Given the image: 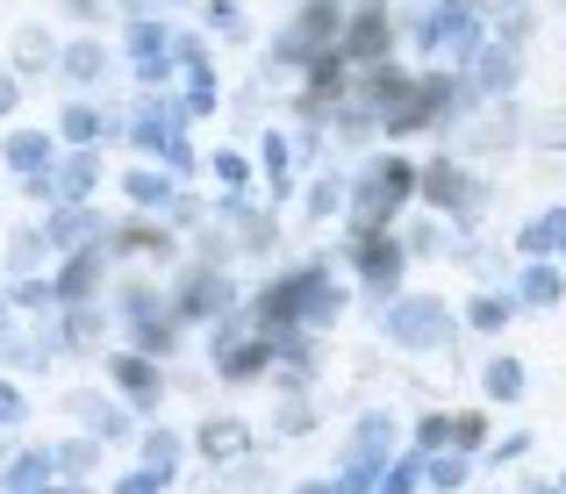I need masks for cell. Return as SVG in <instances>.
Instances as JSON below:
<instances>
[{"mask_svg": "<svg viewBox=\"0 0 566 494\" xmlns=\"http://www.w3.org/2000/svg\"><path fill=\"white\" fill-rule=\"evenodd\" d=\"M416 179H423V165H409V158H374L366 172H352V237H366V230H395V216L416 201Z\"/></svg>", "mask_w": 566, "mask_h": 494, "instance_id": "6da1fadb", "label": "cell"}, {"mask_svg": "<svg viewBox=\"0 0 566 494\" xmlns=\"http://www.w3.org/2000/svg\"><path fill=\"white\" fill-rule=\"evenodd\" d=\"M345 8L352 0H302L294 8V22L273 36V51H265V72H308L316 57H331L337 51V36H345Z\"/></svg>", "mask_w": 566, "mask_h": 494, "instance_id": "7a4b0ae2", "label": "cell"}, {"mask_svg": "<svg viewBox=\"0 0 566 494\" xmlns=\"http://www.w3.org/2000/svg\"><path fill=\"white\" fill-rule=\"evenodd\" d=\"M409 36H416V51H423L430 65H467V57L488 43V29H481V14H473L467 0H438V8H423L409 22Z\"/></svg>", "mask_w": 566, "mask_h": 494, "instance_id": "3957f363", "label": "cell"}, {"mask_svg": "<svg viewBox=\"0 0 566 494\" xmlns=\"http://www.w3.org/2000/svg\"><path fill=\"white\" fill-rule=\"evenodd\" d=\"M416 201L438 208L444 222H481L488 187H481V179H473L459 158H430V165H423V179H416Z\"/></svg>", "mask_w": 566, "mask_h": 494, "instance_id": "277c9868", "label": "cell"}, {"mask_svg": "<svg viewBox=\"0 0 566 494\" xmlns=\"http://www.w3.org/2000/svg\"><path fill=\"white\" fill-rule=\"evenodd\" d=\"M337 51H345L359 72H366V65H387V51H395V8H387V0H352Z\"/></svg>", "mask_w": 566, "mask_h": 494, "instance_id": "5b68a950", "label": "cell"}, {"mask_svg": "<svg viewBox=\"0 0 566 494\" xmlns=\"http://www.w3.org/2000/svg\"><path fill=\"white\" fill-rule=\"evenodd\" d=\"M380 329L395 344H409V351H438V344H452V316H444V302H430V294H409V302L380 308Z\"/></svg>", "mask_w": 566, "mask_h": 494, "instance_id": "8992f818", "label": "cell"}, {"mask_svg": "<svg viewBox=\"0 0 566 494\" xmlns=\"http://www.w3.org/2000/svg\"><path fill=\"white\" fill-rule=\"evenodd\" d=\"M352 265L366 273V287H374V294H395L401 287V265H409V244H401L395 230H366V237H352Z\"/></svg>", "mask_w": 566, "mask_h": 494, "instance_id": "52a82bcc", "label": "cell"}, {"mask_svg": "<svg viewBox=\"0 0 566 494\" xmlns=\"http://www.w3.org/2000/svg\"><path fill=\"white\" fill-rule=\"evenodd\" d=\"M43 237H51V251H94V244H108V222L86 201H65V208L43 216Z\"/></svg>", "mask_w": 566, "mask_h": 494, "instance_id": "ba28073f", "label": "cell"}, {"mask_svg": "<svg viewBox=\"0 0 566 494\" xmlns=\"http://www.w3.org/2000/svg\"><path fill=\"white\" fill-rule=\"evenodd\" d=\"M516 72H524V57H516V43H481L473 51V94L481 101H510L516 94Z\"/></svg>", "mask_w": 566, "mask_h": 494, "instance_id": "9c48e42d", "label": "cell"}, {"mask_svg": "<svg viewBox=\"0 0 566 494\" xmlns=\"http://www.w3.org/2000/svg\"><path fill=\"white\" fill-rule=\"evenodd\" d=\"M123 193L137 216H172V201H180V179L166 172V165H137V172H123Z\"/></svg>", "mask_w": 566, "mask_h": 494, "instance_id": "30bf717a", "label": "cell"}, {"mask_svg": "<svg viewBox=\"0 0 566 494\" xmlns=\"http://www.w3.org/2000/svg\"><path fill=\"white\" fill-rule=\"evenodd\" d=\"M172 302H180V316H222V308H230V280H222L216 265H201V259H193Z\"/></svg>", "mask_w": 566, "mask_h": 494, "instance_id": "8fae6325", "label": "cell"}, {"mask_svg": "<svg viewBox=\"0 0 566 494\" xmlns=\"http://www.w3.org/2000/svg\"><path fill=\"white\" fill-rule=\"evenodd\" d=\"M94 187H101V151H65V158L51 165V208L86 201Z\"/></svg>", "mask_w": 566, "mask_h": 494, "instance_id": "7c38bea8", "label": "cell"}, {"mask_svg": "<svg viewBox=\"0 0 566 494\" xmlns=\"http://www.w3.org/2000/svg\"><path fill=\"white\" fill-rule=\"evenodd\" d=\"M57 72H65V80L86 94V86H101L115 72V57H108V43H101V36H72L65 51H57Z\"/></svg>", "mask_w": 566, "mask_h": 494, "instance_id": "4fadbf2b", "label": "cell"}, {"mask_svg": "<svg viewBox=\"0 0 566 494\" xmlns=\"http://www.w3.org/2000/svg\"><path fill=\"white\" fill-rule=\"evenodd\" d=\"M516 251H524V259H566V201L538 208V216L516 230Z\"/></svg>", "mask_w": 566, "mask_h": 494, "instance_id": "5bb4252c", "label": "cell"}, {"mask_svg": "<svg viewBox=\"0 0 566 494\" xmlns=\"http://www.w3.org/2000/svg\"><path fill=\"white\" fill-rule=\"evenodd\" d=\"M0 158H8V172L36 179V172H51V165H57V144L43 137V129H14V137L0 144Z\"/></svg>", "mask_w": 566, "mask_h": 494, "instance_id": "9a60e30c", "label": "cell"}, {"mask_svg": "<svg viewBox=\"0 0 566 494\" xmlns=\"http://www.w3.org/2000/svg\"><path fill=\"white\" fill-rule=\"evenodd\" d=\"M108 244L123 251V259H158V265H166L172 251H180L166 222H129V230H108Z\"/></svg>", "mask_w": 566, "mask_h": 494, "instance_id": "2e32d148", "label": "cell"}, {"mask_svg": "<svg viewBox=\"0 0 566 494\" xmlns=\"http://www.w3.org/2000/svg\"><path fill=\"white\" fill-rule=\"evenodd\" d=\"M57 137H65L72 151H101V137H108V115H101L94 101H65V115H57Z\"/></svg>", "mask_w": 566, "mask_h": 494, "instance_id": "e0dca14e", "label": "cell"}, {"mask_svg": "<svg viewBox=\"0 0 566 494\" xmlns=\"http://www.w3.org/2000/svg\"><path fill=\"white\" fill-rule=\"evenodd\" d=\"M86 294H101V244L72 251V265L57 273V302H65V308H86Z\"/></svg>", "mask_w": 566, "mask_h": 494, "instance_id": "ac0fdd59", "label": "cell"}, {"mask_svg": "<svg viewBox=\"0 0 566 494\" xmlns=\"http://www.w3.org/2000/svg\"><path fill=\"white\" fill-rule=\"evenodd\" d=\"M566 294V273L553 259H524V280H516V302H531V308H553Z\"/></svg>", "mask_w": 566, "mask_h": 494, "instance_id": "d6986e66", "label": "cell"}, {"mask_svg": "<svg viewBox=\"0 0 566 494\" xmlns=\"http://www.w3.org/2000/svg\"><path fill=\"white\" fill-rule=\"evenodd\" d=\"M51 65H57V36L36 29V22H22V29H14V72L29 80V72H51Z\"/></svg>", "mask_w": 566, "mask_h": 494, "instance_id": "ffe728a7", "label": "cell"}, {"mask_svg": "<svg viewBox=\"0 0 566 494\" xmlns=\"http://www.w3.org/2000/svg\"><path fill=\"white\" fill-rule=\"evenodd\" d=\"M294 151L302 144L287 137V129H265V144H259V165H265V187H273V201L287 193V172H294Z\"/></svg>", "mask_w": 566, "mask_h": 494, "instance_id": "44dd1931", "label": "cell"}, {"mask_svg": "<svg viewBox=\"0 0 566 494\" xmlns=\"http://www.w3.org/2000/svg\"><path fill=\"white\" fill-rule=\"evenodd\" d=\"M345 208H352V179H345V172H323L316 187H308V216H316V222L345 216Z\"/></svg>", "mask_w": 566, "mask_h": 494, "instance_id": "7402d4cb", "label": "cell"}, {"mask_svg": "<svg viewBox=\"0 0 566 494\" xmlns=\"http://www.w3.org/2000/svg\"><path fill=\"white\" fill-rule=\"evenodd\" d=\"M401 244H409V259H444V251H452V222L430 216V222H416V230L401 237Z\"/></svg>", "mask_w": 566, "mask_h": 494, "instance_id": "603a6c76", "label": "cell"}, {"mask_svg": "<svg viewBox=\"0 0 566 494\" xmlns=\"http://www.w3.org/2000/svg\"><path fill=\"white\" fill-rule=\"evenodd\" d=\"M516 144V108H495L473 123V151H510Z\"/></svg>", "mask_w": 566, "mask_h": 494, "instance_id": "cb8c5ba5", "label": "cell"}, {"mask_svg": "<svg viewBox=\"0 0 566 494\" xmlns=\"http://www.w3.org/2000/svg\"><path fill=\"white\" fill-rule=\"evenodd\" d=\"M516 308H524L516 294H473V302H467V323H473V329H502Z\"/></svg>", "mask_w": 566, "mask_h": 494, "instance_id": "d4e9b609", "label": "cell"}, {"mask_svg": "<svg viewBox=\"0 0 566 494\" xmlns=\"http://www.w3.org/2000/svg\"><path fill=\"white\" fill-rule=\"evenodd\" d=\"M208 179H222L230 193H251V158L244 151H216L208 158Z\"/></svg>", "mask_w": 566, "mask_h": 494, "instance_id": "484cf974", "label": "cell"}, {"mask_svg": "<svg viewBox=\"0 0 566 494\" xmlns=\"http://www.w3.org/2000/svg\"><path fill=\"white\" fill-rule=\"evenodd\" d=\"M488 395L516 401V395H524V366H516V358H488Z\"/></svg>", "mask_w": 566, "mask_h": 494, "instance_id": "4316f807", "label": "cell"}, {"mask_svg": "<svg viewBox=\"0 0 566 494\" xmlns=\"http://www.w3.org/2000/svg\"><path fill=\"white\" fill-rule=\"evenodd\" d=\"M14 273H36V265H51V237H43V230H22V237H14Z\"/></svg>", "mask_w": 566, "mask_h": 494, "instance_id": "83f0119b", "label": "cell"}, {"mask_svg": "<svg viewBox=\"0 0 566 494\" xmlns=\"http://www.w3.org/2000/svg\"><path fill=\"white\" fill-rule=\"evenodd\" d=\"M115 380H123V387H137L144 401L158 395V380H151V358H115Z\"/></svg>", "mask_w": 566, "mask_h": 494, "instance_id": "f1b7e54d", "label": "cell"}, {"mask_svg": "<svg viewBox=\"0 0 566 494\" xmlns=\"http://www.w3.org/2000/svg\"><path fill=\"white\" fill-rule=\"evenodd\" d=\"M201 14H208V29H222V36H244V8H237V0H201Z\"/></svg>", "mask_w": 566, "mask_h": 494, "instance_id": "f546056e", "label": "cell"}, {"mask_svg": "<svg viewBox=\"0 0 566 494\" xmlns=\"http://www.w3.org/2000/svg\"><path fill=\"white\" fill-rule=\"evenodd\" d=\"M14 101H22V72H0V115H14Z\"/></svg>", "mask_w": 566, "mask_h": 494, "instance_id": "4dcf8cb0", "label": "cell"}, {"mask_svg": "<svg viewBox=\"0 0 566 494\" xmlns=\"http://www.w3.org/2000/svg\"><path fill=\"white\" fill-rule=\"evenodd\" d=\"M538 144H553V151H559V144H566V115H545V123H538Z\"/></svg>", "mask_w": 566, "mask_h": 494, "instance_id": "1f68e13d", "label": "cell"}, {"mask_svg": "<svg viewBox=\"0 0 566 494\" xmlns=\"http://www.w3.org/2000/svg\"><path fill=\"white\" fill-rule=\"evenodd\" d=\"M65 14H80V22H101V0H57Z\"/></svg>", "mask_w": 566, "mask_h": 494, "instance_id": "d6a6232c", "label": "cell"}, {"mask_svg": "<svg viewBox=\"0 0 566 494\" xmlns=\"http://www.w3.org/2000/svg\"><path fill=\"white\" fill-rule=\"evenodd\" d=\"M14 416H22V395H14V387H0V423H14Z\"/></svg>", "mask_w": 566, "mask_h": 494, "instance_id": "836d02e7", "label": "cell"}]
</instances>
